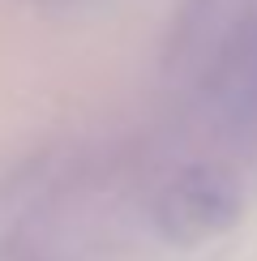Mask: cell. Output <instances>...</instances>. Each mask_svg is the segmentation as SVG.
Returning <instances> with one entry per match:
<instances>
[{
  "mask_svg": "<svg viewBox=\"0 0 257 261\" xmlns=\"http://www.w3.org/2000/svg\"><path fill=\"white\" fill-rule=\"evenodd\" d=\"M236 214H240L236 184L210 167H193L180 180H171L155 205V223L171 244H201L227 231Z\"/></svg>",
  "mask_w": 257,
  "mask_h": 261,
  "instance_id": "1",
  "label": "cell"
}]
</instances>
